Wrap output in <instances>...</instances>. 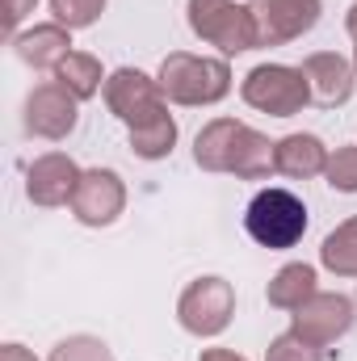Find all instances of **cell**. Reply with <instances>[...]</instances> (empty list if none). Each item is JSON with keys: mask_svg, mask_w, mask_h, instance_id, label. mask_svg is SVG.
I'll return each mask as SVG.
<instances>
[{"mask_svg": "<svg viewBox=\"0 0 357 361\" xmlns=\"http://www.w3.org/2000/svg\"><path fill=\"white\" fill-rule=\"evenodd\" d=\"M156 80H160L164 101H173V105H219L231 92V68H227V59L173 51L160 63Z\"/></svg>", "mask_w": 357, "mask_h": 361, "instance_id": "1", "label": "cell"}, {"mask_svg": "<svg viewBox=\"0 0 357 361\" xmlns=\"http://www.w3.org/2000/svg\"><path fill=\"white\" fill-rule=\"evenodd\" d=\"M307 202L298 197V193H290V189H282V185H269L261 189L253 202H248V210H244V231L269 248V252H282V248H294L303 235H307Z\"/></svg>", "mask_w": 357, "mask_h": 361, "instance_id": "2", "label": "cell"}, {"mask_svg": "<svg viewBox=\"0 0 357 361\" xmlns=\"http://www.w3.org/2000/svg\"><path fill=\"white\" fill-rule=\"evenodd\" d=\"M189 30L219 47L223 55H244V51H257V17H253V4H240V0H189Z\"/></svg>", "mask_w": 357, "mask_h": 361, "instance_id": "3", "label": "cell"}, {"mask_svg": "<svg viewBox=\"0 0 357 361\" xmlns=\"http://www.w3.org/2000/svg\"><path fill=\"white\" fill-rule=\"evenodd\" d=\"M244 105L261 109L269 118H294L307 109L311 89H307V76L303 68H290V63H257L244 85H240Z\"/></svg>", "mask_w": 357, "mask_h": 361, "instance_id": "4", "label": "cell"}, {"mask_svg": "<svg viewBox=\"0 0 357 361\" xmlns=\"http://www.w3.org/2000/svg\"><path fill=\"white\" fill-rule=\"evenodd\" d=\"M231 315H236V286H231L227 277H214V273L189 281L185 294L177 298L181 328H185L189 336H202V341L227 332Z\"/></svg>", "mask_w": 357, "mask_h": 361, "instance_id": "5", "label": "cell"}, {"mask_svg": "<svg viewBox=\"0 0 357 361\" xmlns=\"http://www.w3.org/2000/svg\"><path fill=\"white\" fill-rule=\"evenodd\" d=\"M105 105H109V114L126 130H135V126H143V122H152V118H160L169 109V101L160 92V80L147 76V72H139V68L109 72V80H105Z\"/></svg>", "mask_w": 357, "mask_h": 361, "instance_id": "6", "label": "cell"}, {"mask_svg": "<svg viewBox=\"0 0 357 361\" xmlns=\"http://www.w3.org/2000/svg\"><path fill=\"white\" fill-rule=\"evenodd\" d=\"M357 311L349 294H332V290H315L298 311H290V332H298L311 345H332L353 328Z\"/></svg>", "mask_w": 357, "mask_h": 361, "instance_id": "7", "label": "cell"}, {"mask_svg": "<svg viewBox=\"0 0 357 361\" xmlns=\"http://www.w3.org/2000/svg\"><path fill=\"white\" fill-rule=\"evenodd\" d=\"M76 122H80V101L59 80H47V85L30 89V97H25V135L59 143L76 130Z\"/></svg>", "mask_w": 357, "mask_h": 361, "instance_id": "8", "label": "cell"}, {"mask_svg": "<svg viewBox=\"0 0 357 361\" xmlns=\"http://www.w3.org/2000/svg\"><path fill=\"white\" fill-rule=\"evenodd\" d=\"M320 0H253L257 47H286L320 25Z\"/></svg>", "mask_w": 357, "mask_h": 361, "instance_id": "9", "label": "cell"}, {"mask_svg": "<svg viewBox=\"0 0 357 361\" xmlns=\"http://www.w3.org/2000/svg\"><path fill=\"white\" fill-rule=\"evenodd\" d=\"M126 210V185L114 169H85L72 197V214L85 227H109Z\"/></svg>", "mask_w": 357, "mask_h": 361, "instance_id": "10", "label": "cell"}, {"mask_svg": "<svg viewBox=\"0 0 357 361\" xmlns=\"http://www.w3.org/2000/svg\"><path fill=\"white\" fill-rule=\"evenodd\" d=\"M85 177V169L63 156V152H47L38 156L30 169H25V197L42 210H55V206H72L76 197V185Z\"/></svg>", "mask_w": 357, "mask_h": 361, "instance_id": "11", "label": "cell"}, {"mask_svg": "<svg viewBox=\"0 0 357 361\" xmlns=\"http://www.w3.org/2000/svg\"><path fill=\"white\" fill-rule=\"evenodd\" d=\"M303 76H307V89H311V101L324 105V109H337L353 97L357 85V68L337 55V51H315L303 59Z\"/></svg>", "mask_w": 357, "mask_h": 361, "instance_id": "12", "label": "cell"}, {"mask_svg": "<svg viewBox=\"0 0 357 361\" xmlns=\"http://www.w3.org/2000/svg\"><path fill=\"white\" fill-rule=\"evenodd\" d=\"M13 51L21 63H30L34 72H55L68 55H72V30L59 21H42L34 30L13 34Z\"/></svg>", "mask_w": 357, "mask_h": 361, "instance_id": "13", "label": "cell"}, {"mask_svg": "<svg viewBox=\"0 0 357 361\" xmlns=\"http://www.w3.org/2000/svg\"><path fill=\"white\" fill-rule=\"evenodd\" d=\"M328 156H332V152L324 147L320 135H303V130H298V135L277 139V147H273V169L290 180H311V177H324Z\"/></svg>", "mask_w": 357, "mask_h": 361, "instance_id": "14", "label": "cell"}, {"mask_svg": "<svg viewBox=\"0 0 357 361\" xmlns=\"http://www.w3.org/2000/svg\"><path fill=\"white\" fill-rule=\"evenodd\" d=\"M236 135H240V122L236 118H214L198 130L193 139V164L202 173H227L231 169V147H236Z\"/></svg>", "mask_w": 357, "mask_h": 361, "instance_id": "15", "label": "cell"}, {"mask_svg": "<svg viewBox=\"0 0 357 361\" xmlns=\"http://www.w3.org/2000/svg\"><path fill=\"white\" fill-rule=\"evenodd\" d=\"M273 147L277 143H269L261 130H253V126H244L240 122V135H236V147H231V177L240 180H265L269 173H277L273 169Z\"/></svg>", "mask_w": 357, "mask_h": 361, "instance_id": "16", "label": "cell"}, {"mask_svg": "<svg viewBox=\"0 0 357 361\" xmlns=\"http://www.w3.org/2000/svg\"><path fill=\"white\" fill-rule=\"evenodd\" d=\"M320 286H315V265H307V261H290V265H282V269L269 277V307H277V311H298L311 294H315Z\"/></svg>", "mask_w": 357, "mask_h": 361, "instance_id": "17", "label": "cell"}, {"mask_svg": "<svg viewBox=\"0 0 357 361\" xmlns=\"http://www.w3.org/2000/svg\"><path fill=\"white\" fill-rule=\"evenodd\" d=\"M55 80L72 92L76 101H89V97H97V92H105V80H109V76L101 72L97 55H89V51H72V55L55 68Z\"/></svg>", "mask_w": 357, "mask_h": 361, "instance_id": "18", "label": "cell"}, {"mask_svg": "<svg viewBox=\"0 0 357 361\" xmlns=\"http://www.w3.org/2000/svg\"><path fill=\"white\" fill-rule=\"evenodd\" d=\"M320 265L337 277H357V214L328 231V240L320 244Z\"/></svg>", "mask_w": 357, "mask_h": 361, "instance_id": "19", "label": "cell"}, {"mask_svg": "<svg viewBox=\"0 0 357 361\" xmlns=\"http://www.w3.org/2000/svg\"><path fill=\"white\" fill-rule=\"evenodd\" d=\"M173 147H177V122H173L169 109L131 130V152L139 160H164V156H173Z\"/></svg>", "mask_w": 357, "mask_h": 361, "instance_id": "20", "label": "cell"}, {"mask_svg": "<svg viewBox=\"0 0 357 361\" xmlns=\"http://www.w3.org/2000/svg\"><path fill=\"white\" fill-rule=\"evenodd\" d=\"M105 13V0H51V17L68 30H89Z\"/></svg>", "mask_w": 357, "mask_h": 361, "instance_id": "21", "label": "cell"}, {"mask_svg": "<svg viewBox=\"0 0 357 361\" xmlns=\"http://www.w3.org/2000/svg\"><path fill=\"white\" fill-rule=\"evenodd\" d=\"M47 361H114V353H109V345L97 341V336H68V341H59V345L51 349Z\"/></svg>", "mask_w": 357, "mask_h": 361, "instance_id": "22", "label": "cell"}, {"mask_svg": "<svg viewBox=\"0 0 357 361\" xmlns=\"http://www.w3.org/2000/svg\"><path fill=\"white\" fill-rule=\"evenodd\" d=\"M324 177H328V185H332L337 193H357V143L337 147V152L328 156Z\"/></svg>", "mask_w": 357, "mask_h": 361, "instance_id": "23", "label": "cell"}, {"mask_svg": "<svg viewBox=\"0 0 357 361\" xmlns=\"http://www.w3.org/2000/svg\"><path fill=\"white\" fill-rule=\"evenodd\" d=\"M265 361H324V349L311 345V341H303L298 332H282L265 349Z\"/></svg>", "mask_w": 357, "mask_h": 361, "instance_id": "24", "label": "cell"}, {"mask_svg": "<svg viewBox=\"0 0 357 361\" xmlns=\"http://www.w3.org/2000/svg\"><path fill=\"white\" fill-rule=\"evenodd\" d=\"M34 4H38V0H4V8H8V13H4V25L17 34V25L34 13Z\"/></svg>", "mask_w": 357, "mask_h": 361, "instance_id": "25", "label": "cell"}, {"mask_svg": "<svg viewBox=\"0 0 357 361\" xmlns=\"http://www.w3.org/2000/svg\"><path fill=\"white\" fill-rule=\"evenodd\" d=\"M0 361H38L25 345H17V341H8V345H0Z\"/></svg>", "mask_w": 357, "mask_h": 361, "instance_id": "26", "label": "cell"}, {"mask_svg": "<svg viewBox=\"0 0 357 361\" xmlns=\"http://www.w3.org/2000/svg\"><path fill=\"white\" fill-rule=\"evenodd\" d=\"M198 361H248L244 353H236V349H202Z\"/></svg>", "mask_w": 357, "mask_h": 361, "instance_id": "27", "label": "cell"}, {"mask_svg": "<svg viewBox=\"0 0 357 361\" xmlns=\"http://www.w3.org/2000/svg\"><path fill=\"white\" fill-rule=\"evenodd\" d=\"M345 30H349V38L357 42V0L349 4V13H345Z\"/></svg>", "mask_w": 357, "mask_h": 361, "instance_id": "28", "label": "cell"}, {"mask_svg": "<svg viewBox=\"0 0 357 361\" xmlns=\"http://www.w3.org/2000/svg\"><path fill=\"white\" fill-rule=\"evenodd\" d=\"M353 68H357V51H353Z\"/></svg>", "mask_w": 357, "mask_h": 361, "instance_id": "29", "label": "cell"}]
</instances>
